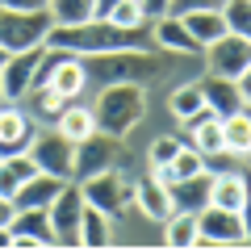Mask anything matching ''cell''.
<instances>
[{"label": "cell", "instance_id": "obj_1", "mask_svg": "<svg viewBox=\"0 0 251 251\" xmlns=\"http://www.w3.org/2000/svg\"><path fill=\"white\" fill-rule=\"evenodd\" d=\"M147 113V88L143 84H105L92 105V126L100 134L126 138Z\"/></svg>", "mask_w": 251, "mask_h": 251}, {"label": "cell", "instance_id": "obj_2", "mask_svg": "<svg viewBox=\"0 0 251 251\" xmlns=\"http://www.w3.org/2000/svg\"><path fill=\"white\" fill-rule=\"evenodd\" d=\"M92 63H84L88 80L97 84H147L159 80L168 72V59H155L151 50H105V54H88Z\"/></svg>", "mask_w": 251, "mask_h": 251}, {"label": "cell", "instance_id": "obj_3", "mask_svg": "<svg viewBox=\"0 0 251 251\" xmlns=\"http://www.w3.org/2000/svg\"><path fill=\"white\" fill-rule=\"evenodd\" d=\"M201 251H218V247H247V214L239 209H222V205H205L197 209V243Z\"/></svg>", "mask_w": 251, "mask_h": 251}, {"label": "cell", "instance_id": "obj_4", "mask_svg": "<svg viewBox=\"0 0 251 251\" xmlns=\"http://www.w3.org/2000/svg\"><path fill=\"white\" fill-rule=\"evenodd\" d=\"M75 184H80L84 201H88V205H97L100 214H109V218L126 214V209L134 205V180H130V176H122V168L97 172V176L75 180Z\"/></svg>", "mask_w": 251, "mask_h": 251}, {"label": "cell", "instance_id": "obj_5", "mask_svg": "<svg viewBox=\"0 0 251 251\" xmlns=\"http://www.w3.org/2000/svg\"><path fill=\"white\" fill-rule=\"evenodd\" d=\"M122 159H130V155H126V147H122V138L92 130V134L80 138V143H75V151H72V180H88V176H97V172L122 168Z\"/></svg>", "mask_w": 251, "mask_h": 251}, {"label": "cell", "instance_id": "obj_6", "mask_svg": "<svg viewBox=\"0 0 251 251\" xmlns=\"http://www.w3.org/2000/svg\"><path fill=\"white\" fill-rule=\"evenodd\" d=\"M80 214H84V193L75 180H63V188L54 193V201L46 205L54 230V247H80Z\"/></svg>", "mask_w": 251, "mask_h": 251}, {"label": "cell", "instance_id": "obj_7", "mask_svg": "<svg viewBox=\"0 0 251 251\" xmlns=\"http://www.w3.org/2000/svg\"><path fill=\"white\" fill-rule=\"evenodd\" d=\"M50 34V17L46 9L38 13H21V9H4L0 4V46L4 50H29V46H42Z\"/></svg>", "mask_w": 251, "mask_h": 251}, {"label": "cell", "instance_id": "obj_8", "mask_svg": "<svg viewBox=\"0 0 251 251\" xmlns=\"http://www.w3.org/2000/svg\"><path fill=\"white\" fill-rule=\"evenodd\" d=\"M201 54H205V67L214 75H226V80L251 75V38L247 34H230V29H226L222 38H214L209 46H201Z\"/></svg>", "mask_w": 251, "mask_h": 251}, {"label": "cell", "instance_id": "obj_9", "mask_svg": "<svg viewBox=\"0 0 251 251\" xmlns=\"http://www.w3.org/2000/svg\"><path fill=\"white\" fill-rule=\"evenodd\" d=\"M72 151H75V143H72V138H63L59 130H38L25 155L38 163V172L59 176V180H72Z\"/></svg>", "mask_w": 251, "mask_h": 251}, {"label": "cell", "instance_id": "obj_10", "mask_svg": "<svg viewBox=\"0 0 251 251\" xmlns=\"http://www.w3.org/2000/svg\"><path fill=\"white\" fill-rule=\"evenodd\" d=\"M201 97H205V109L214 117H230V113H247V75L243 80H226V75L209 72L205 80H197Z\"/></svg>", "mask_w": 251, "mask_h": 251}, {"label": "cell", "instance_id": "obj_11", "mask_svg": "<svg viewBox=\"0 0 251 251\" xmlns=\"http://www.w3.org/2000/svg\"><path fill=\"white\" fill-rule=\"evenodd\" d=\"M46 46V42H42ZM42 46H29V50H13L0 67V97L4 100H25V92L34 88L38 75V59H42Z\"/></svg>", "mask_w": 251, "mask_h": 251}, {"label": "cell", "instance_id": "obj_12", "mask_svg": "<svg viewBox=\"0 0 251 251\" xmlns=\"http://www.w3.org/2000/svg\"><path fill=\"white\" fill-rule=\"evenodd\" d=\"M34 134H38L34 113L17 109V100H0V155H21V151H29Z\"/></svg>", "mask_w": 251, "mask_h": 251}, {"label": "cell", "instance_id": "obj_13", "mask_svg": "<svg viewBox=\"0 0 251 251\" xmlns=\"http://www.w3.org/2000/svg\"><path fill=\"white\" fill-rule=\"evenodd\" d=\"M147 25H151L155 50H168V54H201V42L184 29V21H180L176 13H159V17H151Z\"/></svg>", "mask_w": 251, "mask_h": 251}, {"label": "cell", "instance_id": "obj_14", "mask_svg": "<svg viewBox=\"0 0 251 251\" xmlns=\"http://www.w3.org/2000/svg\"><path fill=\"white\" fill-rule=\"evenodd\" d=\"M9 230H13V247H54V230H50L46 209H17Z\"/></svg>", "mask_w": 251, "mask_h": 251}, {"label": "cell", "instance_id": "obj_15", "mask_svg": "<svg viewBox=\"0 0 251 251\" xmlns=\"http://www.w3.org/2000/svg\"><path fill=\"white\" fill-rule=\"evenodd\" d=\"M42 84H50L59 97H67V100H75L84 92V84H88V72H84V59L80 54H72V50H63L59 59L50 63V72H46V80Z\"/></svg>", "mask_w": 251, "mask_h": 251}, {"label": "cell", "instance_id": "obj_16", "mask_svg": "<svg viewBox=\"0 0 251 251\" xmlns=\"http://www.w3.org/2000/svg\"><path fill=\"white\" fill-rule=\"evenodd\" d=\"M168 201H172V209H180V214H197V209H205L209 205V172L172 180V184H168Z\"/></svg>", "mask_w": 251, "mask_h": 251}, {"label": "cell", "instance_id": "obj_17", "mask_svg": "<svg viewBox=\"0 0 251 251\" xmlns=\"http://www.w3.org/2000/svg\"><path fill=\"white\" fill-rule=\"evenodd\" d=\"M134 209L151 222H163L172 214V201H168V184H159L155 176H143L134 180Z\"/></svg>", "mask_w": 251, "mask_h": 251}, {"label": "cell", "instance_id": "obj_18", "mask_svg": "<svg viewBox=\"0 0 251 251\" xmlns=\"http://www.w3.org/2000/svg\"><path fill=\"white\" fill-rule=\"evenodd\" d=\"M63 188V180L59 176H46V172H34V176L25 180V184L13 193V205L17 209H46L54 201V193Z\"/></svg>", "mask_w": 251, "mask_h": 251}, {"label": "cell", "instance_id": "obj_19", "mask_svg": "<svg viewBox=\"0 0 251 251\" xmlns=\"http://www.w3.org/2000/svg\"><path fill=\"white\" fill-rule=\"evenodd\" d=\"M209 205L247 214V176H209Z\"/></svg>", "mask_w": 251, "mask_h": 251}, {"label": "cell", "instance_id": "obj_20", "mask_svg": "<svg viewBox=\"0 0 251 251\" xmlns=\"http://www.w3.org/2000/svg\"><path fill=\"white\" fill-rule=\"evenodd\" d=\"M113 243V218L100 214L97 205L84 201V214H80V247H109Z\"/></svg>", "mask_w": 251, "mask_h": 251}, {"label": "cell", "instance_id": "obj_21", "mask_svg": "<svg viewBox=\"0 0 251 251\" xmlns=\"http://www.w3.org/2000/svg\"><path fill=\"white\" fill-rule=\"evenodd\" d=\"M180 21H184V29L197 38L201 46H209L214 38L226 34V21H222L218 9H188V13H180Z\"/></svg>", "mask_w": 251, "mask_h": 251}, {"label": "cell", "instance_id": "obj_22", "mask_svg": "<svg viewBox=\"0 0 251 251\" xmlns=\"http://www.w3.org/2000/svg\"><path fill=\"white\" fill-rule=\"evenodd\" d=\"M54 130H59L63 138H72V143H80V138H88L97 126H92V109L88 105H75V100H67V105L59 109V117H54Z\"/></svg>", "mask_w": 251, "mask_h": 251}, {"label": "cell", "instance_id": "obj_23", "mask_svg": "<svg viewBox=\"0 0 251 251\" xmlns=\"http://www.w3.org/2000/svg\"><path fill=\"white\" fill-rule=\"evenodd\" d=\"M197 243V214H180L172 209L163 218V247H176V251H193Z\"/></svg>", "mask_w": 251, "mask_h": 251}, {"label": "cell", "instance_id": "obj_24", "mask_svg": "<svg viewBox=\"0 0 251 251\" xmlns=\"http://www.w3.org/2000/svg\"><path fill=\"white\" fill-rule=\"evenodd\" d=\"M34 172H38V163L29 159L25 151H21V155H0V193H4V197H13V193H17V188L34 176Z\"/></svg>", "mask_w": 251, "mask_h": 251}, {"label": "cell", "instance_id": "obj_25", "mask_svg": "<svg viewBox=\"0 0 251 251\" xmlns=\"http://www.w3.org/2000/svg\"><path fill=\"white\" fill-rule=\"evenodd\" d=\"M97 13V0H46L50 25H80Z\"/></svg>", "mask_w": 251, "mask_h": 251}, {"label": "cell", "instance_id": "obj_26", "mask_svg": "<svg viewBox=\"0 0 251 251\" xmlns=\"http://www.w3.org/2000/svg\"><path fill=\"white\" fill-rule=\"evenodd\" d=\"M222 143L230 147V151H239V155L251 151V117H247V113L222 117Z\"/></svg>", "mask_w": 251, "mask_h": 251}, {"label": "cell", "instance_id": "obj_27", "mask_svg": "<svg viewBox=\"0 0 251 251\" xmlns=\"http://www.w3.org/2000/svg\"><path fill=\"white\" fill-rule=\"evenodd\" d=\"M100 17H109L113 25H126V29H138V25H147V9H143V0H117V4H109Z\"/></svg>", "mask_w": 251, "mask_h": 251}, {"label": "cell", "instance_id": "obj_28", "mask_svg": "<svg viewBox=\"0 0 251 251\" xmlns=\"http://www.w3.org/2000/svg\"><path fill=\"white\" fill-rule=\"evenodd\" d=\"M243 159H247V155L230 151V147L201 155V163H205V172H209V176H243Z\"/></svg>", "mask_w": 251, "mask_h": 251}, {"label": "cell", "instance_id": "obj_29", "mask_svg": "<svg viewBox=\"0 0 251 251\" xmlns=\"http://www.w3.org/2000/svg\"><path fill=\"white\" fill-rule=\"evenodd\" d=\"M222 21L230 34H251V0H222Z\"/></svg>", "mask_w": 251, "mask_h": 251}, {"label": "cell", "instance_id": "obj_30", "mask_svg": "<svg viewBox=\"0 0 251 251\" xmlns=\"http://www.w3.org/2000/svg\"><path fill=\"white\" fill-rule=\"evenodd\" d=\"M197 109H205V97H201L197 84H180L176 92H172V113L184 122V117H193Z\"/></svg>", "mask_w": 251, "mask_h": 251}, {"label": "cell", "instance_id": "obj_31", "mask_svg": "<svg viewBox=\"0 0 251 251\" xmlns=\"http://www.w3.org/2000/svg\"><path fill=\"white\" fill-rule=\"evenodd\" d=\"M168 172H172V180H184V176H197V172H205V163H201V151L197 147H180L176 155H172V163H168Z\"/></svg>", "mask_w": 251, "mask_h": 251}, {"label": "cell", "instance_id": "obj_32", "mask_svg": "<svg viewBox=\"0 0 251 251\" xmlns=\"http://www.w3.org/2000/svg\"><path fill=\"white\" fill-rule=\"evenodd\" d=\"M180 147H184L180 138H172V134H159V138L151 143V168H163V163H172V155H176Z\"/></svg>", "mask_w": 251, "mask_h": 251}, {"label": "cell", "instance_id": "obj_33", "mask_svg": "<svg viewBox=\"0 0 251 251\" xmlns=\"http://www.w3.org/2000/svg\"><path fill=\"white\" fill-rule=\"evenodd\" d=\"M188 9H222V0H168V13H188Z\"/></svg>", "mask_w": 251, "mask_h": 251}, {"label": "cell", "instance_id": "obj_34", "mask_svg": "<svg viewBox=\"0 0 251 251\" xmlns=\"http://www.w3.org/2000/svg\"><path fill=\"white\" fill-rule=\"evenodd\" d=\"M4 9H21V13H38V9H46V0H0Z\"/></svg>", "mask_w": 251, "mask_h": 251}, {"label": "cell", "instance_id": "obj_35", "mask_svg": "<svg viewBox=\"0 0 251 251\" xmlns=\"http://www.w3.org/2000/svg\"><path fill=\"white\" fill-rule=\"evenodd\" d=\"M13 214H17L13 197H4V193H0V226H9V222H13Z\"/></svg>", "mask_w": 251, "mask_h": 251}, {"label": "cell", "instance_id": "obj_36", "mask_svg": "<svg viewBox=\"0 0 251 251\" xmlns=\"http://www.w3.org/2000/svg\"><path fill=\"white\" fill-rule=\"evenodd\" d=\"M147 17H159V13H168V0H143Z\"/></svg>", "mask_w": 251, "mask_h": 251}, {"label": "cell", "instance_id": "obj_37", "mask_svg": "<svg viewBox=\"0 0 251 251\" xmlns=\"http://www.w3.org/2000/svg\"><path fill=\"white\" fill-rule=\"evenodd\" d=\"M109 4H117V0H97V17H100V13L109 9Z\"/></svg>", "mask_w": 251, "mask_h": 251}, {"label": "cell", "instance_id": "obj_38", "mask_svg": "<svg viewBox=\"0 0 251 251\" xmlns=\"http://www.w3.org/2000/svg\"><path fill=\"white\" fill-rule=\"evenodd\" d=\"M4 59H9V50H4V46H0V67H4Z\"/></svg>", "mask_w": 251, "mask_h": 251}, {"label": "cell", "instance_id": "obj_39", "mask_svg": "<svg viewBox=\"0 0 251 251\" xmlns=\"http://www.w3.org/2000/svg\"><path fill=\"white\" fill-rule=\"evenodd\" d=\"M0 100H4V97H0Z\"/></svg>", "mask_w": 251, "mask_h": 251}]
</instances>
